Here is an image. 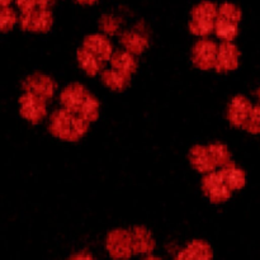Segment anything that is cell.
<instances>
[{"instance_id": "cell-1", "label": "cell", "mask_w": 260, "mask_h": 260, "mask_svg": "<svg viewBox=\"0 0 260 260\" xmlns=\"http://www.w3.org/2000/svg\"><path fill=\"white\" fill-rule=\"evenodd\" d=\"M90 123L66 109H56L48 118V131L56 139L76 142L88 134Z\"/></svg>"}, {"instance_id": "cell-2", "label": "cell", "mask_w": 260, "mask_h": 260, "mask_svg": "<svg viewBox=\"0 0 260 260\" xmlns=\"http://www.w3.org/2000/svg\"><path fill=\"white\" fill-rule=\"evenodd\" d=\"M241 15L240 8L233 3L226 2L218 7L215 33L221 42H233L238 37Z\"/></svg>"}, {"instance_id": "cell-3", "label": "cell", "mask_w": 260, "mask_h": 260, "mask_svg": "<svg viewBox=\"0 0 260 260\" xmlns=\"http://www.w3.org/2000/svg\"><path fill=\"white\" fill-rule=\"evenodd\" d=\"M217 10V5L207 0L196 5L190 13V33L201 38H207L208 36L212 35V32H215Z\"/></svg>"}, {"instance_id": "cell-4", "label": "cell", "mask_w": 260, "mask_h": 260, "mask_svg": "<svg viewBox=\"0 0 260 260\" xmlns=\"http://www.w3.org/2000/svg\"><path fill=\"white\" fill-rule=\"evenodd\" d=\"M57 84L48 75L42 73H33L23 80L22 89L24 93L33 94L48 103L55 95Z\"/></svg>"}, {"instance_id": "cell-5", "label": "cell", "mask_w": 260, "mask_h": 260, "mask_svg": "<svg viewBox=\"0 0 260 260\" xmlns=\"http://www.w3.org/2000/svg\"><path fill=\"white\" fill-rule=\"evenodd\" d=\"M218 45L210 38H201L192 48V62L203 71L213 70L217 57Z\"/></svg>"}, {"instance_id": "cell-6", "label": "cell", "mask_w": 260, "mask_h": 260, "mask_svg": "<svg viewBox=\"0 0 260 260\" xmlns=\"http://www.w3.org/2000/svg\"><path fill=\"white\" fill-rule=\"evenodd\" d=\"M19 25L23 30L33 33H45L53 24V14L51 9H35L23 12L19 15Z\"/></svg>"}, {"instance_id": "cell-7", "label": "cell", "mask_w": 260, "mask_h": 260, "mask_svg": "<svg viewBox=\"0 0 260 260\" xmlns=\"http://www.w3.org/2000/svg\"><path fill=\"white\" fill-rule=\"evenodd\" d=\"M201 187H202L203 194L210 200V202L215 203V205L228 202L233 196V190L226 185L218 172L205 175Z\"/></svg>"}, {"instance_id": "cell-8", "label": "cell", "mask_w": 260, "mask_h": 260, "mask_svg": "<svg viewBox=\"0 0 260 260\" xmlns=\"http://www.w3.org/2000/svg\"><path fill=\"white\" fill-rule=\"evenodd\" d=\"M19 113L29 123H41L47 117V102L33 94L23 93L19 98Z\"/></svg>"}, {"instance_id": "cell-9", "label": "cell", "mask_w": 260, "mask_h": 260, "mask_svg": "<svg viewBox=\"0 0 260 260\" xmlns=\"http://www.w3.org/2000/svg\"><path fill=\"white\" fill-rule=\"evenodd\" d=\"M107 249L116 260H126L134 254L129 230H113L107 236Z\"/></svg>"}, {"instance_id": "cell-10", "label": "cell", "mask_w": 260, "mask_h": 260, "mask_svg": "<svg viewBox=\"0 0 260 260\" xmlns=\"http://www.w3.org/2000/svg\"><path fill=\"white\" fill-rule=\"evenodd\" d=\"M90 91L80 83H71L61 90L60 93V104L61 108L71 112V113L79 114L84 102L89 96Z\"/></svg>"}, {"instance_id": "cell-11", "label": "cell", "mask_w": 260, "mask_h": 260, "mask_svg": "<svg viewBox=\"0 0 260 260\" xmlns=\"http://www.w3.org/2000/svg\"><path fill=\"white\" fill-rule=\"evenodd\" d=\"M119 43L122 45L123 50L132 53L134 56H137L147 50V47L150 46V40L145 29H142L141 24H139L132 29L123 30L119 33Z\"/></svg>"}, {"instance_id": "cell-12", "label": "cell", "mask_w": 260, "mask_h": 260, "mask_svg": "<svg viewBox=\"0 0 260 260\" xmlns=\"http://www.w3.org/2000/svg\"><path fill=\"white\" fill-rule=\"evenodd\" d=\"M251 109L253 104L248 98L244 95H235L229 103L228 112H226L229 123L236 128H244L251 113Z\"/></svg>"}, {"instance_id": "cell-13", "label": "cell", "mask_w": 260, "mask_h": 260, "mask_svg": "<svg viewBox=\"0 0 260 260\" xmlns=\"http://www.w3.org/2000/svg\"><path fill=\"white\" fill-rule=\"evenodd\" d=\"M190 165L196 172L201 173L203 175L211 174L213 172H217L218 167L211 154L208 145H194L190 149L189 155H188Z\"/></svg>"}, {"instance_id": "cell-14", "label": "cell", "mask_w": 260, "mask_h": 260, "mask_svg": "<svg viewBox=\"0 0 260 260\" xmlns=\"http://www.w3.org/2000/svg\"><path fill=\"white\" fill-rule=\"evenodd\" d=\"M240 51L233 42H221L218 45L217 57H216L215 69L217 73H230L238 69Z\"/></svg>"}, {"instance_id": "cell-15", "label": "cell", "mask_w": 260, "mask_h": 260, "mask_svg": "<svg viewBox=\"0 0 260 260\" xmlns=\"http://www.w3.org/2000/svg\"><path fill=\"white\" fill-rule=\"evenodd\" d=\"M83 47L86 48L89 52H91L93 55H95L96 57L101 58L104 62H108L111 61L112 55H113V45H112L111 40H109L107 36L99 35V33H95V35L86 36L85 40L83 42Z\"/></svg>"}, {"instance_id": "cell-16", "label": "cell", "mask_w": 260, "mask_h": 260, "mask_svg": "<svg viewBox=\"0 0 260 260\" xmlns=\"http://www.w3.org/2000/svg\"><path fill=\"white\" fill-rule=\"evenodd\" d=\"M134 254H149L155 249V240L151 233L144 226L129 229Z\"/></svg>"}, {"instance_id": "cell-17", "label": "cell", "mask_w": 260, "mask_h": 260, "mask_svg": "<svg viewBox=\"0 0 260 260\" xmlns=\"http://www.w3.org/2000/svg\"><path fill=\"white\" fill-rule=\"evenodd\" d=\"M76 60H78L79 66L81 68V70L89 76H95L99 75V74L103 73L106 69V62L102 61L101 58L96 57L95 55H93L91 52H89L86 48H84L81 46L80 48L76 52Z\"/></svg>"}, {"instance_id": "cell-18", "label": "cell", "mask_w": 260, "mask_h": 260, "mask_svg": "<svg viewBox=\"0 0 260 260\" xmlns=\"http://www.w3.org/2000/svg\"><path fill=\"white\" fill-rule=\"evenodd\" d=\"M175 260H212V249L206 241H190Z\"/></svg>"}, {"instance_id": "cell-19", "label": "cell", "mask_w": 260, "mask_h": 260, "mask_svg": "<svg viewBox=\"0 0 260 260\" xmlns=\"http://www.w3.org/2000/svg\"><path fill=\"white\" fill-rule=\"evenodd\" d=\"M111 68L114 70L123 73L126 75L132 76L136 73L137 68H139V62H137L136 57L132 53L127 52L126 50H116L111 57Z\"/></svg>"}, {"instance_id": "cell-20", "label": "cell", "mask_w": 260, "mask_h": 260, "mask_svg": "<svg viewBox=\"0 0 260 260\" xmlns=\"http://www.w3.org/2000/svg\"><path fill=\"white\" fill-rule=\"evenodd\" d=\"M217 172L220 173L223 182L226 183V185H228L233 192L234 190H240L245 187V172H244L243 169H240L239 167H236V164L234 161L230 162L229 165H226V167L218 169Z\"/></svg>"}, {"instance_id": "cell-21", "label": "cell", "mask_w": 260, "mask_h": 260, "mask_svg": "<svg viewBox=\"0 0 260 260\" xmlns=\"http://www.w3.org/2000/svg\"><path fill=\"white\" fill-rule=\"evenodd\" d=\"M132 76L126 75L123 73L114 70V69H106L103 73L101 74L102 83L107 86L108 89L114 91H123L128 88L131 84Z\"/></svg>"}, {"instance_id": "cell-22", "label": "cell", "mask_w": 260, "mask_h": 260, "mask_svg": "<svg viewBox=\"0 0 260 260\" xmlns=\"http://www.w3.org/2000/svg\"><path fill=\"white\" fill-rule=\"evenodd\" d=\"M208 149H210L211 154H212L218 169H221V168L226 167V165H229L230 162H233L230 150H229V147L226 146L225 144H222V142H212V144H208Z\"/></svg>"}, {"instance_id": "cell-23", "label": "cell", "mask_w": 260, "mask_h": 260, "mask_svg": "<svg viewBox=\"0 0 260 260\" xmlns=\"http://www.w3.org/2000/svg\"><path fill=\"white\" fill-rule=\"evenodd\" d=\"M19 22L17 12L10 7H0V32H9Z\"/></svg>"}, {"instance_id": "cell-24", "label": "cell", "mask_w": 260, "mask_h": 260, "mask_svg": "<svg viewBox=\"0 0 260 260\" xmlns=\"http://www.w3.org/2000/svg\"><path fill=\"white\" fill-rule=\"evenodd\" d=\"M20 12H29L35 9H51L56 0H15Z\"/></svg>"}, {"instance_id": "cell-25", "label": "cell", "mask_w": 260, "mask_h": 260, "mask_svg": "<svg viewBox=\"0 0 260 260\" xmlns=\"http://www.w3.org/2000/svg\"><path fill=\"white\" fill-rule=\"evenodd\" d=\"M99 27L104 33L113 36L118 33L119 27H121V19L113 17V15H104L99 22Z\"/></svg>"}, {"instance_id": "cell-26", "label": "cell", "mask_w": 260, "mask_h": 260, "mask_svg": "<svg viewBox=\"0 0 260 260\" xmlns=\"http://www.w3.org/2000/svg\"><path fill=\"white\" fill-rule=\"evenodd\" d=\"M243 129L250 134H260V106H253L248 122Z\"/></svg>"}, {"instance_id": "cell-27", "label": "cell", "mask_w": 260, "mask_h": 260, "mask_svg": "<svg viewBox=\"0 0 260 260\" xmlns=\"http://www.w3.org/2000/svg\"><path fill=\"white\" fill-rule=\"evenodd\" d=\"M69 260H94V259L90 254L84 253L83 251V253H78V254H75V255H73Z\"/></svg>"}, {"instance_id": "cell-28", "label": "cell", "mask_w": 260, "mask_h": 260, "mask_svg": "<svg viewBox=\"0 0 260 260\" xmlns=\"http://www.w3.org/2000/svg\"><path fill=\"white\" fill-rule=\"evenodd\" d=\"M75 2H78L79 4H83V5H91V4H95V3L99 2V0H75Z\"/></svg>"}, {"instance_id": "cell-29", "label": "cell", "mask_w": 260, "mask_h": 260, "mask_svg": "<svg viewBox=\"0 0 260 260\" xmlns=\"http://www.w3.org/2000/svg\"><path fill=\"white\" fill-rule=\"evenodd\" d=\"M12 0H0V7H9Z\"/></svg>"}, {"instance_id": "cell-30", "label": "cell", "mask_w": 260, "mask_h": 260, "mask_svg": "<svg viewBox=\"0 0 260 260\" xmlns=\"http://www.w3.org/2000/svg\"><path fill=\"white\" fill-rule=\"evenodd\" d=\"M145 260H161V259L156 258V256H149V258H146Z\"/></svg>"}, {"instance_id": "cell-31", "label": "cell", "mask_w": 260, "mask_h": 260, "mask_svg": "<svg viewBox=\"0 0 260 260\" xmlns=\"http://www.w3.org/2000/svg\"><path fill=\"white\" fill-rule=\"evenodd\" d=\"M256 95H258V99L260 101V89H259L258 91H256Z\"/></svg>"}]
</instances>
